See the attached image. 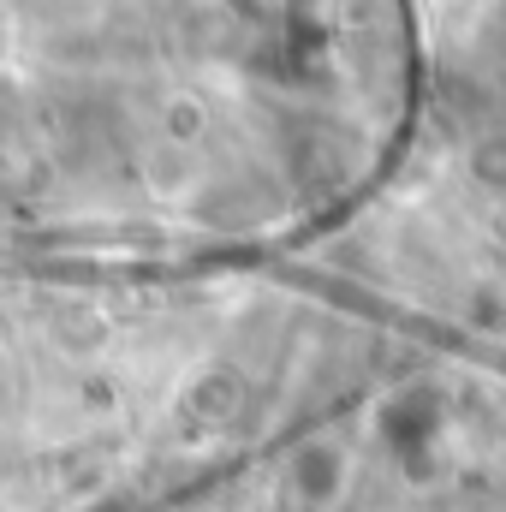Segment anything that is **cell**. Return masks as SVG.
I'll list each match as a JSON object with an SVG mask.
<instances>
[{"mask_svg": "<svg viewBox=\"0 0 506 512\" xmlns=\"http://www.w3.org/2000/svg\"><path fill=\"white\" fill-rule=\"evenodd\" d=\"M286 489L304 507H328L346 489V447L340 441H304L298 459H292V471H286Z\"/></svg>", "mask_w": 506, "mask_h": 512, "instance_id": "1", "label": "cell"}]
</instances>
